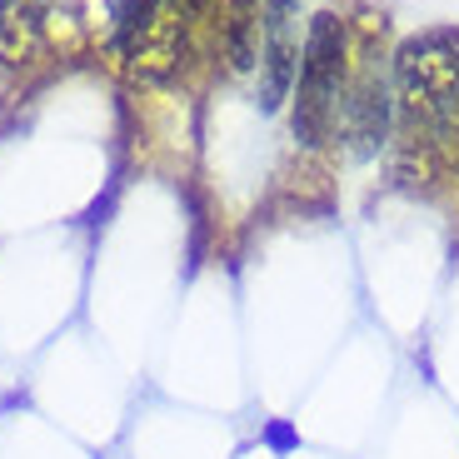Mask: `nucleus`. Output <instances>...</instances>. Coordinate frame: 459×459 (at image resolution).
<instances>
[{"label":"nucleus","instance_id":"obj_1","mask_svg":"<svg viewBox=\"0 0 459 459\" xmlns=\"http://www.w3.org/2000/svg\"><path fill=\"white\" fill-rule=\"evenodd\" d=\"M394 135L420 170L459 155V40L414 35L394 50Z\"/></svg>","mask_w":459,"mask_h":459},{"label":"nucleus","instance_id":"obj_2","mask_svg":"<svg viewBox=\"0 0 459 459\" xmlns=\"http://www.w3.org/2000/svg\"><path fill=\"white\" fill-rule=\"evenodd\" d=\"M359 35L355 25L334 11H320L305 25V50H299V81H295V140L305 150L334 145V126H340V105L355 75Z\"/></svg>","mask_w":459,"mask_h":459},{"label":"nucleus","instance_id":"obj_3","mask_svg":"<svg viewBox=\"0 0 459 459\" xmlns=\"http://www.w3.org/2000/svg\"><path fill=\"white\" fill-rule=\"evenodd\" d=\"M215 21L220 0H145L115 25V56L135 81H170L200 56V40Z\"/></svg>","mask_w":459,"mask_h":459},{"label":"nucleus","instance_id":"obj_4","mask_svg":"<svg viewBox=\"0 0 459 459\" xmlns=\"http://www.w3.org/2000/svg\"><path fill=\"white\" fill-rule=\"evenodd\" d=\"M299 50H305V30H299V0H264L260 11V50H255V105L264 115H275L280 105L295 95L299 81Z\"/></svg>","mask_w":459,"mask_h":459},{"label":"nucleus","instance_id":"obj_5","mask_svg":"<svg viewBox=\"0 0 459 459\" xmlns=\"http://www.w3.org/2000/svg\"><path fill=\"white\" fill-rule=\"evenodd\" d=\"M25 5H30V0H0V25L11 21L15 11H25Z\"/></svg>","mask_w":459,"mask_h":459}]
</instances>
